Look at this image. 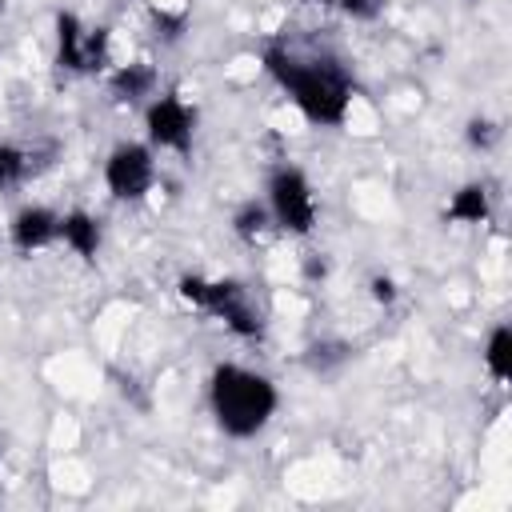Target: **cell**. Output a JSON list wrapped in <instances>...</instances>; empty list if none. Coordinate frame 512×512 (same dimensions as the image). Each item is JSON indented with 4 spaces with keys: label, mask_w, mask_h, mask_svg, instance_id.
Listing matches in <instances>:
<instances>
[{
    "label": "cell",
    "mask_w": 512,
    "mask_h": 512,
    "mask_svg": "<svg viewBox=\"0 0 512 512\" xmlns=\"http://www.w3.org/2000/svg\"><path fill=\"white\" fill-rule=\"evenodd\" d=\"M264 68L288 88V96L296 100V108L312 124H344L348 100H352V84L344 80L340 68H332V64H300L284 48H268L264 52Z\"/></svg>",
    "instance_id": "6da1fadb"
},
{
    "label": "cell",
    "mask_w": 512,
    "mask_h": 512,
    "mask_svg": "<svg viewBox=\"0 0 512 512\" xmlns=\"http://www.w3.org/2000/svg\"><path fill=\"white\" fill-rule=\"evenodd\" d=\"M276 412V388L268 376L220 364L212 372V416L228 436H256Z\"/></svg>",
    "instance_id": "7a4b0ae2"
},
{
    "label": "cell",
    "mask_w": 512,
    "mask_h": 512,
    "mask_svg": "<svg viewBox=\"0 0 512 512\" xmlns=\"http://www.w3.org/2000/svg\"><path fill=\"white\" fill-rule=\"evenodd\" d=\"M180 296L212 316H220L236 336H260V316L248 304L244 288L236 280H200V276H184L180 280Z\"/></svg>",
    "instance_id": "3957f363"
},
{
    "label": "cell",
    "mask_w": 512,
    "mask_h": 512,
    "mask_svg": "<svg viewBox=\"0 0 512 512\" xmlns=\"http://www.w3.org/2000/svg\"><path fill=\"white\" fill-rule=\"evenodd\" d=\"M268 200H272V216L280 228L288 232H312L316 224V200H312V188L304 180V172L296 168H280L268 184Z\"/></svg>",
    "instance_id": "277c9868"
},
{
    "label": "cell",
    "mask_w": 512,
    "mask_h": 512,
    "mask_svg": "<svg viewBox=\"0 0 512 512\" xmlns=\"http://www.w3.org/2000/svg\"><path fill=\"white\" fill-rule=\"evenodd\" d=\"M156 180L152 152L144 144H120L104 164V184L116 200H140Z\"/></svg>",
    "instance_id": "5b68a950"
},
{
    "label": "cell",
    "mask_w": 512,
    "mask_h": 512,
    "mask_svg": "<svg viewBox=\"0 0 512 512\" xmlns=\"http://www.w3.org/2000/svg\"><path fill=\"white\" fill-rule=\"evenodd\" d=\"M148 136H152V144L188 156L192 152V108L176 92H164L148 108Z\"/></svg>",
    "instance_id": "8992f818"
},
{
    "label": "cell",
    "mask_w": 512,
    "mask_h": 512,
    "mask_svg": "<svg viewBox=\"0 0 512 512\" xmlns=\"http://www.w3.org/2000/svg\"><path fill=\"white\" fill-rule=\"evenodd\" d=\"M60 220L48 212V208H20L16 220H12V244L20 252H32V248H44L52 236H56Z\"/></svg>",
    "instance_id": "52a82bcc"
},
{
    "label": "cell",
    "mask_w": 512,
    "mask_h": 512,
    "mask_svg": "<svg viewBox=\"0 0 512 512\" xmlns=\"http://www.w3.org/2000/svg\"><path fill=\"white\" fill-rule=\"evenodd\" d=\"M56 60L68 72H84V28L72 12L56 16Z\"/></svg>",
    "instance_id": "ba28073f"
},
{
    "label": "cell",
    "mask_w": 512,
    "mask_h": 512,
    "mask_svg": "<svg viewBox=\"0 0 512 512\" xmlns=\"http://www.w3.org/2000/svg\"><path fill=\"white\" fill-rule=\"evenodd\" d=\"M56 236H64V244H68L76 256H84V260H92L96 248H100V228H96V220H92L88 212H68V216L60 220Z\"/></svg>",
    "instance_id": "9c48e42d"
},
{
    "label": "cell",
    "mask_w": 512,
    "mask_h": 512,
    "mask_svg": "<svg viewBox=\"0 0 512 512\" xmlns=\"http://www.w3.org/2000/svg\"><path fill=\"white\" fill-rule=\"evenodd\" d=\"M488 216V188L484 184H464L452 204H448V220H460V224H480Z\"/></svg>",
    "instance_id": "30bf717a"
},
{
    "label": "cell",
    "mask_w": 512,
    "mask_h": 512,
    "mask_svg": "<svg viewBox=\"0 0 512 512\" xmlns=\"http://www.w3.org/2000/svg\"><path fill=\"white\" fill-rule=\"evenodd\" d=\"M484 364H488L492 380H508L512 376V328L508 324L492 328L488 348H484Z\"/></svg>",
    "instance_id": "8fae6325"
},
{
    "label": "cell",
    "mask_w": 512,
    "mask_h": 512,
    "mask_svg": "<svg viewBox=\"0 0 512 512\" xmlns=\"http://www.w3.org/2000/svg\"><path fill=\"white\" fill-rule=\"evenodd\" d=\"M152 84H156V72H152L148 64H124V68L112 76V88H116L124 100H136V96H144Z\"/></svg>",
    "instance_id": "7c38bea8"
},
{
    "label": "cell",
    "mask_w": 512,
    "mask_h": 512,
    "mask_svg": "<svg viewBox=\"0 0 512 512\" xmlns=\"http://www.w3.org/2000/svg\"><path fill=\"white\" fill-rule=\"evenodd\" d=\"M108 60V28H88L84 32V68H100Z\"/></svg>",
    "instance_id": "4fadbf2b"
},
{
    "label": "cell",
    "mask_w": 512,
    "mask_h": 512,
    "mask_svg": "<svg viewBox=\"0 0 512 512\" xmlns=\"http://www.w3.org/2000/svg\"><path fill=\"white\" fill-rule=\"evenodd\" d=\"M264 224H268V212H264L260 204H244V208L236 212V232H240L244 240H256V236L264 232Z\"/></svg>",
    "instance_id": "5bb4252c"
},
{
    "label": "cell",
    "mask_w": 512,
    "mask_h": 512,
    "mask_svg": "<svg viewBox=\"0 0 512 512\" xmlns=\"http://www.w3.org/2000/svg\"><path fill=\"white\" fill-rule=\"evenodd\" d=\"M24 152L12 148V144H0V184H16L24 176Z\"/></svg>",
    "instance_id": "9a60e30c"
},
{
    "label": "cell",
    "mask_w": 512,
    "mask_h": 512,
    "mask_svg": "<svg viewBox=\"0 0 512 512\" xmlns=\"http://www.w3.org/2000/svg\"><path fill=\"white\" fill-rule=\"evenodd\" d=\"M468 140L480 144V148H488V144H492V124H488V120H472V124H468Z\"/></svg>",
    "instance_id": "2e32d148"
},
{
    "label": "cell",
    "mask_w": 512,
    "mask_h": 512,
    "mask_svg": "<svg viewBox=\"0 0 512 512\" xmlns=\"http://www.w3.org/2000/svg\"><path fill=\"white\" fill-rule=\"evenodd\" d=\"M372 296H376L380 304H392V300H396V284H392L388 276H376V280H372Z\"/></svg>",
    "instance_id": "e0dca14e"
},
{
    "label": "cell",
    "mask_w": 512,
    "mask_h": 512,
    "mask_svg": "<svg viewBox=\"0 0 512 512\" xmlns=\"http://www.w3.org/2000/svg\"><path fill=\"white\" fill-rule=\"evenodd\" d=\"M328 4H336V8H344V12H368V8H372V0H328Z\"/></svg>",
    "instance_id": "ac0fdd59"
}]
</instances>
